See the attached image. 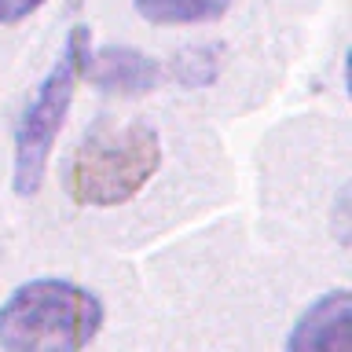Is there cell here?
<instances>
[{"label": "cell", "mask_w": 352, "mask_h": 352, "mask_svg": "<svg viewBox=\"0 0 352 352\" xmlns=\"http://www.w3.org/2000/svg\"><path fill=\"white\" fill-rule=\"evenodd\" d=\"M103 327V305L70 279H33L0 305V352H85Z\"/></svg>", "instance_id": "cell-1"}, {"label": "cell", "mask_w": 352, "mask_h": 352, "mask_svg": "<svg viewBox=\"0 0 352 352\" xmlns=\"http://www.w3.org/2000/svg\"><path fill=\"white\" fill-rule=\"evenodd\" d=\"M162 165V140L143 121L88 129L66 162V191L74 202L110 209L136 198Z\"/></svg>", "instance_id": "cell-2"}, {"label": "cell", "mask_w": 352, "mask_h": 352, "mask_svg": "<svg viewBox=\"0 0 352 352\" xmlns=\"http://www.w3.org/2000/svg\"><path fill=\"white\" fill-rule=\"evenodd\" d=\"M88 52H92V33H88V26H74L66 33L59 59L52 63V70L44 74V81L37 85V92L30 96V103L22 107V114L15 121L11 184H15V195H22V198L37 195L44 184V173H48L55 140H59L66 114H70V103H74Z\"/></svg>", "instance_id": "cell-3"}, {"label": "cell", "mask_w": 352, "mask_h": 352, "mask_svg": "<svg viewBox=\"0 0 352 352\" xmlns=\"http://www.w3.org/2000/svg\"><path fill=\"white\" fill-rule=\"evenodd\" d=\"M286 352H352V294L338 286L316 297L294 323Z\"/></svg>", "instance_id": "cell-4"}, {"label": "cell", "mask_w": 352, "mask_h": 352, "mask_svg": "<svg viewBox=\"0 0 352 352\" xmlns=\"http://www.w3.org/2000/svg\"><path fill=\"white\" fill-rule=\"evenodd\" d=\"M81 77L110 96H147L165 81V66L140 48H99L88 52Z\"/></svg>", "instance_id": "cell-5"}, {"label": "cell", "mask_w": 352, "mask_h": 352, "mask_svg": "<svg viewBox=\"0 0 352 352\" xmlns=\"http://www.w3.org/2000/svg\"><path fill=\"white\" fill-rule=\"evenodd\" d=\"M235 0H132V8L140 11L154 26H198V22H217L228 15V8Z\"/></svg>", "instance_id": "cell-6"}, {"label": "cell", "mask_w": 352, "mask_h": 352, "mask_svg": "<svg viewBox=\"0 0 352 352\" xmlns=\"http://www.w3.org/2000/svg\"><path fill=\"white\" fill-rule=\"evenodd\" d=\"M41 8H44V0H0V26H15V22L30 19Z\"/></svg>", "instance_id": "cell-7"}]
</instances>
